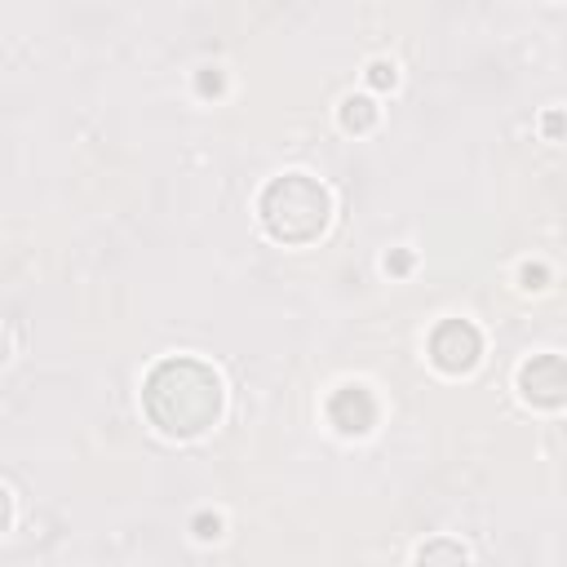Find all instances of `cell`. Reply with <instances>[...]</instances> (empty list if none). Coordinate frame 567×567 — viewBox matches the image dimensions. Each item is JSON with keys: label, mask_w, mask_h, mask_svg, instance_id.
<instances>
[{"label": "cell", "mask_w": 567, "mask_h": 567, "mask_svg": "<svg viewBox=\"0 0 567 567\" xmlns=\"http://www.w3.org/2000/svg\"><path fill=\"white\" fill-rule=\"evenodd\" d=\"M261 217H266V230L275 239H288V244H306L323 230L328 221V195L323 186H315L310 177L301 173H288L279 182H270V190L261 195Z\"/></svg>", "instance_id": "1"}, {"label": "cell", "mask_w": 567, "mask_h": 567, "mask_svg": "<svg viewBox=\"0 0 567 567\" xmlns=\"http://www.w3.org/2000/svg\"><path fill=\"white\" fill-rule=\"evenodd\" d=\"M4 523H9V501H4V492H0V532H4Z\"/></svg>", "instance_id": "3"}, {"label": "cell", "mask_w": 567, "mask_h": 567, "mask_svg": "<svg viewBox=\"0 0 567 567\" xmlns=\"http://www.w3.org/2000/svg\"><path fill=\"white\" fill-rule=\"evenodd\" d=\"M478 350H483L478 332H474L470 323H461V319L443 323V328L434 332V341H430V354H434V363H439L443 372H470V368L478 363Z\"/></svg>", "instance_id": "2"}]
</instances>
